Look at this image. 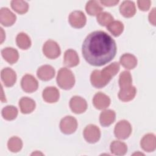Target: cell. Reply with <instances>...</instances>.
I'll use <instances>...</instances> for the list:
<instances>
[{"mask_svg": "<svg viewBox=\"0 0 156 156\" xmlns=\"http://www.w3.org/2000/svg\"><path fill=\"white\" fill-rule=\"evenodd\" d=\"M77 127V122L76 118L71 116H66L63 118L60 122V129L65 134H71L74 133Z\"/></svg>", "mask_w": 156, "mask_h": 156, "instance_id": "cell-6", "label": "cell"}, {"mask_svg": "<svg viewBox=\"0 0 156 156\" xmlns=\"http://www.w3.org/2000/svg\"><path fill=\"white\" fill-rule=\"evenodd\" d=\"M110 79L104 76L101 70H94L90 76V81L91 85L97 88H101L105 87L109 82Z\"/></svg>", "mask_w": 156, "mask_h": 156, "instance_id": "cell-11", "label": "cell"}, {"mask_svg": "<svg viewBox=\"0 0 156 156\" xmlns=\"http://www.w3.org/2000/svg\"><path fill=\"white\" fill-rule=\"evenodd\" d=\"M155 9L154 8L149 15V22L154 26H155Z\"/></svg>", "mask_w": 156, "mask_h": 156, "instance_id": "cell-35", "label": "cell"}, {"mask_svg": "<svg viewBox=\"0 0 156 156\" xmlns=\"http://www.w3.org/2000/svg\"><path fill=\"white\" fill-rule=\"evenodd\" d=\"M119 2V1H112V0H107V1H100V3L102 5L107 7H112L116 5Z\"/></svg>", "mask_w": 156, "mask_h": 156, "instance_id": "cell-34", "label": "cell"}, {"mask_svg": "<svg viewBox=\"0 0 156 156\" xmlns=\"http://www.w3.org/2000/svg\"><path fill=\"white\" fill-rule=\"evenodd\" d=\"M64 64L68 67H74L79 63L77 53L73 49H68L64 54Z\"/></svg>", "mask_w": 156, "mask_h": 156, "instance_id": "cell-19", "label": "cell"}, {"mask_svg": "<svg viewBox=\"0 0 156 156\" xmlns=\"http://www.w3.org/2000/svg\"><path fill=\"white\" fill-rule=\"evenodd\" d=\"M17 115L18 109L13 105H7L2 110V116L6 120H13Z\"/></svg>", "mask_w": 156, "mask_h": 156, "instance_id": "cell-30", "label": "cell"}, {"mask_svg": "<svg viewBox=\"0 0 156 156\" xmlns=\"http://www.w3.org/2000/svg\"><path fill=\"white\" fill-rule=\"evenodd\" d=\"M1 77L4 84L7 87H12L16 80V73L10 68H5L2 69Z\"/></svg>", "mask_w": 156, "mask_h": 156, "instance_id": "cell-14", "label": "cell"}, {"mask_svg": "<svg viewBox=\"0 0 156 156\" xmlns=\"http://www.w3.org/2000/svg\"><path fill=\"white\" fill-rule=\"evenodd\" d=\"M37 75L40 80L48 81L52 79L54 77L55 69L51 65H43L38 69Z\"/></svg>", "mask_w": 156, "mask_h": 156, "instance_id": "cell-17", "label": "cell"}, {"mask_svg": "<svg viewBox=\"0 0 156 156\" xmlns=\"http://www.w3.org/2000/svg\"><path fill=\"white\" fill-rule=\"evenodd\" d=\"M11 7L19 14H24L28 11L29 5L27 2L23 1L14 0L11 1Z\"/></svg>", "mask_w": 156, "mask_h": 156, "instance_id": "cell-29", "label": "cell"}, {"mask_svg": "<svg viewBox=\"0 0 156 156\" xmlns=\"http://www.w3.org/2000/svg\"><path fill=\"white\" fill-rule=\"evenodd\" d=\"M151 1L146 0V1H138L137 4L138 8L142 11H147L151 7Z\"/></svg>", "mask_w": 156, "mask_h": 156, "instance_id": "cell-33", "label": "cell"}, {"mask_svg": "<svg viewBox=\"0 0 156 156\" xmlns=\"http://www.w3.org/2000/svg\"><path fill=\"white\" fill-rule=\"evenodd\" d=\"M83 136L87 142L95 143L100 139V129L98 126L94 124H89L83 130Z\"/></svg>", "mask_w": 156, "mask_h": 156, "instance_id": "cell-7", "label": "cell"}, {"mask_svg": "<svg viewBox=\"0 0 156 156\" xmlns=\"http://www.w3.org/2000/svg\"><path fill=\"white\" fill-rule=\"evenodd\" d=\"M132 133L130 124L126 120L119 121L115 126L114 133L116 138L120 140L127 139Z\"/></svg>", "mask_w": 156, "mask_h": 156, "instance_id": "cell-4", "label": "cell"}, {"mask_svg": "<svg viewBox=\"0 0 156 156\" xmlns=\"http://www.w3.org/2000/svg\"><path fill=\"white\" fill-rule=\"evenodd\" d=\"M93 104L94 107L98 110L105 109L110 104V99L107 95L99 92L94 96Z\"/></svg>", "mask_w": 156, "mask_h": 156, "instance_id": "cell-13", "label": "cell"}, {"mask_svg": "<svg viewBox=\"0 0 156 156\" xmlns=\"http://www.w3.org/2000/svg\"><path fill=\"white\" fill-rule=\"evenodd\" d=\"M35 101L27 97L22 98L19 101L21 112L24 114H28L33 112L35 108Z\"/></svg>", "mask_w": 156, "mask_h": 156, "instance_id": "cell-22", "label": "cell"}, {"mask_svg": "<svg viewBox=\"0 0 156 156\" xmlns=\"http://www.w3.org/2000/svg\"><path fill=\"white\" fill-rule=\"evenodd\" d=\"M16 16L8 8L2 7L0 10V22L5 27L12 26L16 21Z\"/></svg>", "mask_w": 156, "mask_h": 156, "instance_id": "cell-12", "label": "cell"}, {"mask_svg": "<svg viewBox=\"0 0 156 156\" xmlns=\"http://www.w3.org/2000/svg\"><path fill=\"white\" fill-rule=\"evenodd\" d=\"M36 154H38H38H41V155H43V154H41V153H40V152L38 153V152H34V153H33L32 155H36Z\"/></svg>", "mask_w": 156, "mask_h": 156, "instance_id": "cell-37", "label": "cell"}, {"mask_svg": "<svg viewBox=\"0 0 156 156\" xmlns=\"http://www.w3.org/2000/svg\"><path fill=\"white\" fill-rule=\"evenodd\" d=\"M113 17L108 12H101L97 16V21L102 26H107L110 23L113 21Z\"/></svg>", "mask_w": 156, "mask_h": 156, "instance_id": "cell-32", "label": "cell"}, {"mask_svg": "<svg viewBox=\"0 0 156 156\" xmlns=\"http://www.w3.org/2000/svg\"><path fill=\"white\" fill-rule=\"evenodd\" d=\"M119 12L126 18L133 16L136 13V7L134 2L130 1H123L119 6Z\"/></svg>", "mask_w": 156, "mask_h": 156, "instance_id": "cell-18", "label": "cell"}, {"mask_svg": "<svg viewBox=\"0 0 156 156\" xmlns=\"http://www.w3.org/2000/svg\"><path fill=\"white\" fill-rule=\"evenodd\" d=\"M1 54L4 60L10 64L15 63L19 58L18 52L13 48H5L3 49L1 51Z\"/></svg>", "mask_w": 156, "mask_h": 156, "instance_id": "cell-21", "label": "cell"}, {"mask_svg": "<svg viewBox=\"0 0 156 156\" xmlns=\"http://www.w3.org/2000/svg\"><path fill=\"white\" fill-rule=\"evenodd\" d=\"M16 42L17 46L21 49H27L31 46V41L29 37L23 32L18 34L16 38Z\"/></svg>", "mask_w": 156, "mask_h": 156, "instance_id": "cell-26", "label": "cell"}, {"mask_svg": "<svg viewBox=\"0 0 156 156\" xmlns=\"http://www.w3.org/2000/svg\"><path fill=\"white\" fill-rule=\"evenodd\" d=\"M71 110L76 114H80L86 111L87 108V101L80 96H73L69 101Z\"/></svg>", "mask_w": 156, "mask_h": 156, "instance_id": "cell-9", "label": "cell"}, {"mask_svg": "<svg viewBox=\"0 0 156 156\" xmlns=\"http://www.w3.org/2000/svg\"><path fill=\"white\" fill-rule=\"evenodd\" d=\"M87 13L91 16H96L99 15L103 10L102 7L99 2L96 1H89L85 6Z\"/></svg>", "mask_w": 156, "mask_h": 156, "instance_id": "cell-25", "label": "cell"}, {"mask_svg": "<svg viewBox=\"0 0 156 156\" xmlns=\"http://www.w3.org/2000/svg\"><path fill=\"white\" fill-rule=\"evenodd\" d=\"M141 148L148 152H152L156 147L155 136L153 133H148L145 135L140 141Z\"/></svg>", "mask_w": 156, "mask_h": 156, "instance_id": "cell-15", "label": "cell"}, {"mask_svg": "<svg viewBox=\"0 0 156 156\" xmlns=\"http://www.w3.org/2000/svg\"><path fill=\"white\" fill-rule=\"evenodd\" d=\"M107 27L108 31L115 37L119 36L124 30V25L119 21H113Z\"/></svg>", "mask_w": 156, "mask_h": 156, "instance_id": "cell-28", "label": "cell"}, {"mask_svg": "<svg viewBox=\"0 0 156 156\" xmlns=\"http://www.w3.org/2000/svg\"><path fill=\"white\" fill-rule=\"evenodd\" d=\"M119 70V63L118 62H113L101 70V73L104 76L111 80V79L118 73Z\"/></svg>", "mask_w": 156, "mask_h": 156, "instance_id": "cell-27", "label": "cell"}, {"mask_svg": "<svg viewBox=\"0 0 156 156\" xmlns=\"http://www.w3.org/2000/svg\"><path fill=\"white\" fill-rule=\"evenodd\" d=\"M119 85L120 91L118 93V98L121 101L128 102L135 98L136 90L132 85V79L130 72L124 71L120 74Z\"/></svg>", "mask_w": 156, "mask_h": 156, "instance_id": "cell-2", "label": "cell"}, {"mask_svg": "<svg viewBox=\"0 0 156 156\" xmlns=\"http://www.w3.org/2000/svg\"><path fill=\"white\" fill-rule=\"evenodd\" d=\"M110 151L116 155H124L127 151V146L126 143L115 140L110 144Z\"/></svg>", "mask_w": 156, "mask_h": 156, "instance_id": "cell-24", "label": "cell"}, {"mask_svg": "<svg viewBox=\"0 0 156 156\" xmlns=\"http://www.w3.org/2000/svg\"><path fill=\"white\" fill-rule=\"evenodd\" d=\"M21 86L23 91L30 93L35 91L38 89V83L33 76L26 74L21 79Z\"/></svg>", "mask_w": 156, "mask_h": 156, "instance_id": "cell-8", "label": "cell"}, {"mask_svg": "<svg viewBox=\"0 0 156 156\" xmlns=\"http://www.w3.org/2000/svg\"><path fill=\"white\" fill-rule=\"evenodd\" d=\"M116 113L112 110H105L101 112L99 116V121L101 126L107 127L115 121Z\"/></svg>", "mask_w": 156, "mask_h": 156, "instance_id": "cell-20", "label": "cell"}, {"mask_svg": "<svg viewBox=\"0 0 156 156\" xmlns=\"http://www.w3.org/2000/svg\"><path fill=\"white\" fill-rule=\"evenodd\" d=\"M116 50L115 41L102 30L88 34L82 46L83 58L94 66H101L110 62L115 57Z\"/></svg>", "mask_w": 156, "mask_h": 156, "instance_id": "cell-1", "label": "cell"}, {"mask_svg": "<svg viewBox=\"0 0 156 156\" xmlns=\"http://www.w3.org/2000/svg\"><path fill=\"white\" fill-rule=\"evenodd\" d=\"M42 96L45 102L48 103H54L58 100L60 93L56 87H48L43 90Z\"/></svg>", "mask_w": 156, "mask_h": 156, "instance_id": "cell-16", "label": "cell"}, {"mask_svg": "<svg viewBox=\"0 0 156 156\" xmlns=\"http://www.w3.org/2000/svg\"><path fill=\"white\" fill-rule=\"evenodd\" d=\"M1 43H2L3 41L5 39V33L4 32L3 29L2 27H1Z\"/></svg>", "mask_w": 156, "mask_h": 156, "instance_id": "cell-36", "label": "cell"}, {"mask_svg": "<svg viewBox=\"0 0 156 156\" xmlns=\"http://www.w3.org/2000/svg\"><path fill=\"white\" fill-rule=\"evenodd\" d=\"M7 147L10 151L12 152H18L22 149L23 141L20 138L13 136L9 140Z\"/></svg>", "mask_w": 156, "mask_h": 156, "instance_id": "cell-31", "label": "cell"}, {"mask_svg": "<svg viewBox=\"0 0 156 156\" xmlns=\"http://www.w3.org/2000/svg\"><path fill=\"white\" fill-rule=\"evenodd\" d=\"M121 65L127 69H132L137 65V59L132 54H124L120 57Z\"/></svg>", "mask_w": 156, "mask_h": 156, "instance_id": "cell-23", "label": "cell"}, {"mask_svg": "<svg viewBox=\"0 0 156 156\" xmlns=\"http://www.w3.org/2000/svg\"><path fill=\"white\" fill-rule=\"evenodd\" d=\"M87 19L85 14L79 10L71 12L69 16V23L74 28H82L86 24Z\"/></svg>", "mask_w": 156, "mask_h": 156, "instance_id": "cell-10", "label": "cell"}, {"mask_svg": "<svg viewBox=\"0 0 156 156\" xmlns=\"http://www.w3.org/2000/svg\"><path fill=\"white\" fill-rule=\"evenodd\" d=\"M57 83L63 90L71 89L75 83V78L72 71L66 68H60L57 74Z\"/></svg>", "mask_w": 156, "mask_h": 156, "instance_id": "cell-3", "label": "cell"}, {"mask_svg": "<svg viewBox=\"0 0 156 156\" xmlns=\"http://www.w3.org/2000/svg\"><path fill=\"white\" fill-rule=\"evenodd\" d=\"M43 52L44 55L50 59L57 58L61 53L58 44L52 40L46 41L43 46Z\"/></svg>", "mask_w": 156, "mask_h": 156, "instance_id": "cell-5", "label": "cell"}]
</instances>
